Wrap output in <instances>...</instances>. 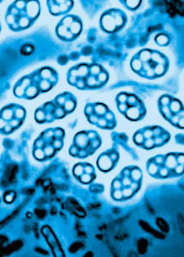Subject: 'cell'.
I'll list each match as a JSON object with an SVG mask.
<instances>
[{
    "label": "cell",
    "mask_w": 184,
    "mask_h": 257,
    "mask_svg": "<svg viewBox=\"0 0 184 257\" xmlns=\"http://www.w3.org/2000/svg\"><path fill=\"white\" fill-rule=\"evenodd\" d=\"M132 68L140 75L148 78L157 77L165 71V59L159 54L146 51L134 59Z\"/></svg>",
    "instance_id": "1"
},
{
    "label": "cell",
    "mask_w": 184,
    "mask_h": 257,
    "mask_svg": "<svg viewBox=\"0 0 184 257\" xmlns=\"http://www.w3.org/2000/svg\"><path fill=\"white\" fill-rule=\"evenodd\" d=\"M76 85L82 89H95L104 85L108 79L106 71L100 66L83 64L74 71Z\"/></svg>",
    "instance_id": "2"
},
{
    "label": "cell",
    "mask_w": 184,
    "mask_h": 257,
    "mask_svg": "<svg viewBox=\"0 0 184 257\" xmlns=\"http://www.w3.org/2000/svg\"><path fill=\"white\" fill-rule=\"evenodd\" d=\"M117 106L119 111L132 120L142 118L145 114V107L142 101L136 95L122 93L117 97Z\"/></svg>",
    "instance_id": "3"
},
{
    "label": "cell",
    "mask_w": 184,
    "mask_h": 257,
    "mask_svg": "<svg viewBox=\"0 0 184 257\" xmlns=\"http://www.w3.org/2000/svg\"><path fill=\"white\" fill-rule=\"evenodd\" d=\"M87 118L101 128L110 129L116 125L115 117L107 106L99 103L88 104L85 109Z\"/></svg>",
    "instance_id": "4"
},
{
    "label": "cell",
    "mask_w": 184,
    "mask_h": 257,
    "mask_svg": "<svg viewBox=\"0 0 184 257\" xmlns=\"http://www.w3.org/2000/svg\"><path fill=\"white\" fill-rule=\"evenodd\" d=\"M159 108L165 118L178 127L183 126V106L176 98L165 95L159 101Z\"/></svg>",
    "instance_id": "5"
},
{
    "label": "cell",
    "mask_w": 184,
    "mask_h": 257,
    "mask_svg": "<svg viewBox=\"0 0 184 257\" xmlns=\"http://www.w3.org/2000/svg\"><path fill=\"white\" fill-rule=\"evenodd\" d=\"M166 136V132L163 129L158 127H149L138 131L136 138L138 142L143 143L145 141L146 145H148L150 142L149 146H151L157 140L160 142Z\"/></svg>",
    "instance_id": "6"
},
{
    "label": "cell",
    "mask_w": 184,
    "mask_h": 257,
    "mask_svg": "<svg viewBox=\"0 0 184 257\" xmlns=\"http://www.w3.org/2000/svg\"><path fill=\"white\" fill-rule=\"evenodd\" d=\"M34 51V48L32 45H26L22 48L21 53L25 55H29L32 54Z\"/></svg>",
    "instance_id": "7"
}]
</instances>
